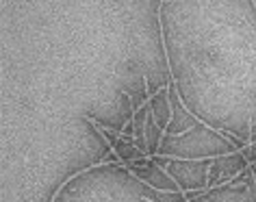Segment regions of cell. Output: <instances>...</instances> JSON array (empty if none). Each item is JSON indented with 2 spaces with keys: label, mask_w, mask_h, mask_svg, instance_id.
I'll use <instances>...</instances> for the list:
<instances>
[]
</instances>
